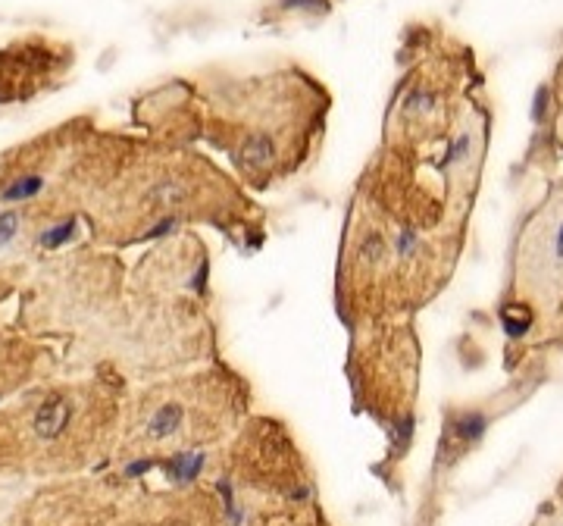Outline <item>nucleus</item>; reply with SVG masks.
<instances>
[{"mask_svg":"<svg viewBox=\"0 0 563 526\" xmlns=\"http://www.w3.org/2000/svg\"><path fill=\"white\" fill-rule=\"evenodd\" d=\"M69 401H63V398H50V401H44L41 407H38V413H35V433H38V439H56V435L63 433L66 429V423H69Z\"/></svg>","mask_w":563,"mask_h":526,"instance_id":"f257e3e1","label":"nucleus"},{"mask_svg":"<svg viewBox=\"0 0 563 526\" xmlns=\"http://www.w3.org/2000/svg\"><path fill=\"white\" fill-rule=\"evenodd\" d=\"M273 157H275V144H273V138L263 135V132L247 135L244 144H241V160H244L251 170H266V166L273 163Z\"/></svg>","mask_w":563,"mask_h":526,"instance_id":"f03ea898","label":"nucleus"},{"mask_svg":"<svg viewBox=\"0 0 563 526\" xmlns=\"http://www.w3.org/2000/svg\"><path fill=\"white\" fill-rule=\"evenodd\" d=\"M44 188V176H22L13 179L3 192H0V201L3 204H19V201H32L38 192Z\"/></svg>","mask_w":563,"mask_h":526,"instance_id":"7ed1b4c3","label":"nucleus"},{"mask_svg":"<svg viewBox=\"0 0 563 526\" xmlns=\"http://www.w3.org/2000/svg\"><path fill=\"white\" fill-rule=\"evenodd\" d=\"M179 423H182V407H179V404H163L160 411H157L154 417H150L148 433L154 435V439H163V435L176 433Z\"/></svg>","mask_w":563,"mask_h":526,"instance_id":"20e7f679","label":"nucleus"},{"mask_svg":"<svg viewBox=\"0 0 563 526\" xmlns=\"http://www.w3.org/2000/svg\"><path fill=\"white\" fill-rule=\"evenodd\" d=\"M200 467H204V455H176L172 461L166 464V473L172 479H179V483H191V479L200 473Z\"/></svg>","mask_w":563,"mask_h":526,"instance_id":"39448f33","label":"nucleus"},{"mask_svg":"<svg viewBox=\"0 0 563 526\" xmlns=\"http://www.w3.org/2000/svg\"><path fill=\"white\" fill-rule=\"evenodd\" d=\"M76 226H78L76 216H69V220H63V222H56L54 229H47V232L38 235V244H41V248H47V251L63 248L72 235H76Z\"/></svg>","mask_w":563,"mask_h":526,"instance_id":"423d86ee","label":"nucleus"},{"mask_svg":"<svg viewBox=\"0 0 563 526\" xmlns=\"http://www.w3.org/2000/svg\"><path fill=\"white\" fill-rule=\"evenodd\" d=\"M485 423L488 420L482 417V413H466V417L457 420V435L460 439L476 442V439H482V433H485Z\"/></svg>","mask_w":563,"mask_h":526,"instance_id":"0eeeda50","label":"nucleus"},{"mask_svg":"<svg viewBox=\"0 0 563 526\" xmlns=\"http://www.w3.org/2000/svg\"><path fill=\"white\" fill-rule=\"evenodd\" d=\"M435 107V94L432 91H410L407 94V100H404V113L407 116H413V113H429V110Z\"/></svg>","mask_w":563,"mask_h":526,"instance_id":"6e6552de","label":"nucleus"},{"mask_svg":"<svg viewBox=\"0 0 563 526\" xmlns=\"http://www.w3.org/2000/svg\"><path fill=\"white\" fill-rule=\"evenodd\" d=\"M360 257H363L366 263H379L382 257H385V238H382L379 232H369L363 238V244H360Z\"/></svg>","mask_w":563,"mask_h":526,"instance_id":"1a4fd4ad","label":"nucleus"},{"mask_svg":"<svg viewBox=\"0 0 563 526\" xmlns=\"http://www.w3.org/2000/svg\"><path fill=\"white\" fill-rule=\"evenodd\" d=\"M19 232V210H3L0 214V251L7 248Z\"/></svg>","mask_w":563,"mask_h":526,"instance_id":"9d476101","label":"nucleus"},{"mask_svg":"<svg viewBox=\"0 0 563 526\" xmlns=\"http://www.w3.org/2000/svg\"><path fill=\"white\" fill-rule=\"evenodd\" d=\"M501 323H504V329H507V335H510V339H520V335L529 332V326H532V317L526 313L522 320H516L510 310H501Z\"/></svg>","mask_w":563,"mask_h":526,"instance_id":"9b49d317","label":"nucleus"},{"mask_svg":"<svg viewBox=\"0 0 563 526\" xmlns=\"http://www.w3.org/2000/svg\"><path fill=\"white\" fill-rule=\"evenodd\" d=\"M466 150H470V135H460L457 141H450V148H448V154H444V163L441 166L448 170V166L460 163V160L466 157Z\"/></svg>","mask_w":563,"mask_h":526,"instance_id":"f8f14e48","label":"nucleus"},{"mask_svg":"<svg viewBox=\"0 0 563 526\" xmlns=\"http://www.w3.org/2000/svg\"><path fill=\"white\" fill-rule=\"evenodd\" d=\"M416 244H420V235H416L413 229H404V232L398 235V257H410Z\"/></svg>","mask_w":563,"mask_h":526,"instance_id":"ddd939ff","label":"nucleus"},{"mask_svg":"<svg viewBox=\"0 0 563 526\" xmlns=\"http://www.w3.org/2000/svg\"><path fill=\"white\" fill-rule=\"evenodd\" d=\"M548 98H551L548 88H538V91H535V100H532V119H535V122H542V119H544V110H548Z\"/></svg>","mask_w":563,"mask_h":526,"instance_id":"4468645a","label":"nucleus"},{"mask_svg":"<svg viewBox=\"0 0 563 526\" xmlns=\"http://www.w3.org/2000/svg\"><path fill=\"white\" fill-rule=\"evenodd\" d=\"M207 276H210V260H200L197 273L191 276V288H194V292H204V288H207Z\"/></svg>","mask_w":563,"mask_h":526,"instance_id":"2eb2a0df","label":"nucleus"},{"mask_svg":"<svg viewBox=\"0 0 563 526\" xmlns=\"http://www.w3.org/2000/svg\"><path fill=\"white\" fill-rule=\"evenodd\" d=\"M176 226H179V220H176V216H166V220H160L154 229H150V232H144V238H163V235H166V232H172V229H176Z\"/></svg>","mask_w":563,"mask_h":526,"instance_id":"dca6fc26","label":"nucleus"},{"mask_svg":"<svg viewBox=\"0 0 563 526\" xmlns=\"http://www.w3.org/2000/svg\"><path fill=\"white\" fill-rule=\"evenodd\" d=\"M150 470V461H135L126 467V477H141V473H148Z\"/></svg>","mask_w":563,"mask_h":526,"instance_id":"f3484780","label":"nucleus"},{"mask_svg":"<svg viewBox=\"0 0 563 526\" xmlns=\"http://www.w3.org/2000/svg\"><path fill=\"white\" fill-rule=\"evenodd\" d=\"M285 7H319L323 10L325 3L323 0H285Z\"/></svg>","mask_w":563,"mask_h":526,"instance_id":"a211bd4d","label":"nucleus"},{"mask_svg":"<svg viewBox=\"0 0 563 526\" xmlns=\"http://www.w3.org/2000/svg\"><path fill=\"white\" fill-rule=\"evenodd\" d=\"M557 260H563V222H560V232H557Z\"/></svg>","mask_w":563,"mask_h":526,"instance_id":"6ab92c4d","label":"nucleus"}]
</instances>
